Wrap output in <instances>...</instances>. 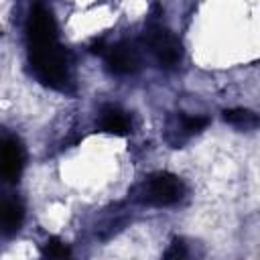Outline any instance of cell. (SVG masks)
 <instances>
[{
	"instance_id": "obj_6",
	"label": "cell",
	"mask_w": 260,
	"mask_h": 260,
	"mask_svg": "<svg viewBox=\"0 0 260 260\" xmlns=\"http://www.w3.org/2000/svg\"><path fill=\"white\" fill-rule=\"evenodd\" d=\"M24 167V148L14 138H0V179L16 181Z\"/></svg>"
},
{
	"instance_id": "obj_9",
	"label": "cell",
	"mask_w": 260,
	"mask_h": 260,
	"mask_svg": "<svg viewBox=\"0 0 260 260\" xmlns=\"http://www.w3.org/2000/svg\"><path fill=\"white\" fill-rule=\"evenodd\" d=\"M209 124V118L205 116H187V114H181L177 116V126H175V132L177 136L181 134V138H187V136H193V134H199L207 128Z\"/></svg>"
},
{
	"instance_id": "obj_2",
	"label": "cell",
	"mask_w": 260,
	"mask_h": 260,
	"mask_svg": "<svg viewBox=\"0 0 260 260\" xmlns=\"http://www.w3.org/2000/svg\"><path fill=\"white\" fill-rule=\"evenodd\" d=\"M183 193H185V185L179 177L171 173H154L138 185L136 201L154 207H167L177 203L183 197Z\"/></svg>"
},
{
	"instance_id": "obj_8",
	"label": "cell",
	"mask_w": 260,
	"mask_h": 260,
	"mask_svg": "<svg viewBox=\"0 0 260 260\" xmlns=\"http://www.w3.org/2000/svg\"><path fill=\"white\" fill-rule=\"evenodd\" d=\"M24 217V209L16 199L10 197H0V230L4 232H14L20 228Z\"/></svg>"
},
{
	"instance_id": "obj_1",
	"label": "cell",
	"mask_w": 260,
	"mask_h": 260,
	"mask_svg": "<svg viewBox=\"0 0 260 260\" xmlns=\"http://www.w3.org/2000/svg\"><path fill=\"white\" fill-rule=\"evenodd\" d=\"M28 57L37 79L53 89H65L69 83V59L57 41L28 45Z\"/></svg>"
},
{
	"instance_id": "obj_5",
	"label": "cell",
	"mask_w": 260,
	"mask_h": 260,
	"mask_svg": "<svg viewBox=\"0 0 260 260\" xmlns=\"http://www.w3.org/2000/svg\"><path fill=\"white\" fill-rule=\"evenodd\" d=\"M106 65L116 75H130L140 67V55L130 43H116L106 51Z\"/></svg>"
},
{
	"instance_id": "obj_7",
	"label": "cell",
	"mask_w": 260,
	"mask_h": 260,
	"mask_svg": "<svg viewBox=\"0 0 260 260\" xmlns=\"http://www.w3.org/2000/svg\"><path fill=\"white\" fill-rule=\"evenodd\" d=\"M100 128L108 134H116V136H124L130 132L132 128V120L130 116L120 110L118 106H106L100 112Z\"/></svg>"
},
{
	"instance_id": "obj_3",
	"label": "cell",
	"mask_w": 260,
	"mask_h": 260,
	"mask_svg": "<svg viewBox=\"0 0 260 260\" xmlns=\"http://www.w3.org/2000/svg\"><path fill=\"white\" fill-rule=\"evenodd\" d=\"M144 43L150 55L156 59L160 67H175L183 59L181 41L160 22H150L144 30Z\"/></svg>"
},
{
	"instance_id": "obj_11",
	"label": "cell",
	"mask_w": 260,
	"mask_h": 260,
	"mask_svg": "<svg viewBox=\"0 0 260 260\" xmlns=\"http://www.w3.org/2000/svg\"><path fill=\"white\" fill-rule=\"evenodd\" d=\"M43 254H45V256H49V258H67L71 252H69V248H67V246L61 242V240L51 238V240L45 244Z\"/></svg>"
},
{
	"instance_id": "obj_4",
	"label": "cell",
	"mask_w": 260,
	"mask_h": 260,
	"mask_svg": "<svg viewBox=\"0 0 260 260\" xmlns=\"http://www.w3.org/2000/svg\"><path fill=\"white\" fill-rule=\"evenodd\" d=\"M26 35H28V45L57 41V26H55L51 10L37 4L30 10L28 22H26Z\"/></svg>"
},
{
	"instance_id": "obj_10",
	"label": "cell",
	"mask_w": 260,
	"mask_h": 260,
	"mask_svg": "<svg viewBox=\"0 0 260 260\" xmlns=\"http://www.w3.org/2000/svg\"><path fill=\"white\" fill-rule=\"evenodd\" d=\"M223 120L236 128H254L258 124V118L254 112L246 110V108H232V110H223Z\"/></svg>"
},
{
	"instance_id": "obj_12",
	"label": "cell",
	"mask_w": 260,
	"mask_h": 260,
	"mask_svg": "<svg viewBox=\"0 0 260 260\" xmlns=\"http://www.w3.org/2000/svg\"><path fill=\"white\" fill-rule=\"evenodd\" d=\"M179 256H185V248L181 242H173V246L165 252V258H179Z\"/></svg>"
}]
</instances>
